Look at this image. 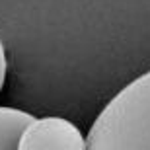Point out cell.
<instances>
[{
	"label": "cell",
	"instance_id": "cell-1",
	"mask_svg": "<svg viewBox=\"0 0 150 150\" xmlns=\"http://www.w3.org/2000/svg\"><path fill=\"white\" fill-rule=\"evenodd\" d=\"M86 150H150V70L107 101L90 129Z\"/></svg>",
	"mask_w": 150,
	"mask_h": 150
},
{
	"label": "cell",
	"instance_id": "cell-2",
	"mask_svg": "<svg viewBox=\"0 0 150 150\" xmlns=\"http://www.w3.org/2000/svg\"><path fill=\"white\" fill-rule=\"evenodd\" d=\"M18 150H86V139L68 119L33 117L20 134Z\"/></svg>",
	"mask_w": 150,
	"mask_h": 150
},
{
	"label": "cell",
	"instance_id": "cell-3",
	"mask_svg": "<svg viewBox=\"0 0 150 150\" xmlns=\"http://www.w3.org/2000/svg\"><path fill=\"white\" fill-rule=\"evenodd\" d=\"M33 115L16 107H0V150H18L20 134Z\"/></svg>",
	"mask_w": 150,
	"mask_h": 150
},
{
	"label": "cell",
	"instance_id": "cell-4",
	"mask_svg": "<svg viewBox=\"0 0 150 150\" xmlns=\"http://www.w3.org/2000/svg\"><path fill=\"white\" fill-rule=\"evenodd\" d=\"M6 68H8V62H6V51H4L2 39H0V92H2V86H4V80H6Z\"/></svg>",
	"mask_w": 150,
	"mask_h": 150
}]
</instances>
